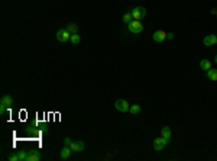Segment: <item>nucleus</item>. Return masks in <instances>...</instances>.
I'll return each mask as SVG.
<instances>
[{
	"instance_id": "obj_7",
	"label": "nucleus",
	"mask_w": 217,
	"mask_h": 161,
	"mask_svg": "<svg viewBox=\"0 0 217 161\" xmlns=\"http://www.w3.org/2000/svg\"><path fill=\"white\" fill-rule=\"evenodd\" d=\"M167 32L165 31H155L154 35H152V38H154L155 42H162V41H165L167 39Z\"/></svg>"
},
{
	"instance_id": "obj_18",
	"label": "nucleus",
	"mask_w": 217,
	"mask_h": 161,
	"mask_svg": "<svg viewBox=\"0 0 217 161\" xmlns=\"http://www.w3.org/2000/svg\"><path fill=\"white\" fill-rule=\"evenodd\" d=\"M122 19H123V22H125V23H130V22L133 21V16H132V13H125Z\"/></svg>"
},
{
	"instance_id": "obj_11",
	"label": "nucleus",
	"mask_w": 217,
	"mask_h": 161,
	"mask_svg": "<svg viewBox=\"0 0 217 161\" xmlns=\"http://www.w3.org/2000/svg\"><path fill=\"white\" fill-rule=\"evenodd\" d=\"M0 103L2 105H4L6 107H10L13 105V99L9 96V94H4V96H2V100H0Z\"/></svg>"
},
{
	"instance_id": "obj_1",
	"label": "nucleus",
	"mask_w": 217,
	"mask_h": 161,
	"mask_svg": "<svg viewBox=\"0 0 217 161\" xmlns=\"http://www.w3.org/2000/svg\"><path fill=\"white\" fill-rule=\"evenodd\" d=\"M114 109L119 110V112H122V113H126V112H129L130 105H129L127 100H125V99H119V100L114 102Z\"/></svg>"
},
{
	"instance_id": "obj_21",
	"label": "nucleus",
	"mask_w": 217,
	"mask_h": 161,
	"mask_svg": "<svg viewBox=\"0 0 217 161\" xmlns=\"http://www.w3.org/2000/svg\"><path fill=\"white\" fill-rule=\"evenodd\" d=\"M6 109H7V107L4 106V105H2V103H0V113L3 115V113H4V112H6Z\"/></svg>"
},
{
	"instance_id": "obj_16",
	"label": "nucleus",
	"mask_w": 217,
	"mask_h": 161,
	"mask_svg": "<svg viewBox=\"0 0 217 161\" xmlns=\"http://www.w3.org/2000/svg\"><path fill=\"white\" fill-rule=\"evenodd\" d=\"M65 29H67L71 35L72 34H78V28H77V25H75V23H68Z\"/></svg>"
},
{
	"instance_id": "obj_15",
	"label": "nucleus",
	"mask_w": 217,
	"mask_h": 161,
	"mask_svg": "<svg viewBox=\"0 0 217 161\" xmlns=\"http://www.w3.org/2000/svg\"><path fill=\"white\" fill-rule=\"evenodd\" d=\"M141 110H142L141 105H130L129 112H130L132 115H139V113H141Z\"/></svg>"
},
{
	"instance_id": "obj_12",
	"label": "nucleus",
	"mask_w": 217,
	"mask_h": 161,
	"mask_svg": "<svg viewBox=\"0 0 217 161\" xmlns=\"http://www.w3.org/2000/svg\"><path fill=\"white\" fill-rule=\"evenodd\" d=\"M171 128L169 126H164L162 129H161V136H164V138H167V140H171Z\"/></svg>"
},
{
	"instance_id": "obj_13",
	"label": "nucleus",
	"mask_w": 217,
	"mask_h": 161,
	"mask_svg": "<svg viewBox=\"0 0 217 161\" xmlns=\"http://www.w3.org/2000/svg\"><path fill=\"white\" fill-rule=\"evenodd\" d=\"M200 68L201 70H204V71H209L210 68H211V63H210L209 59H201L200 61Z\"/></svg>"
},
{
	"instance_id": "obj_3",
	"label": "nucleus",
	"mask_w": 217,
	"mask_h": 161,
	"mask_svg": "<svg viewBox=\"0 0 217 161\" xmlns=\"http://www.w3.org/2000/svg\"><path fill=\"white\" fill-rule=\"evenodd\" d=\"M132 16H133L135 21H141V19H143V17L146 16V9L143 7V6H138V7L132 9Z\"/></svg>"
},
{
	"instance_id": "obj_2",
	"label": "nucleus",
	"mask_w": 217,
	"mask_h": 161,
	"mask_svg": "<svg viewBox=\"0 0 217 161\" xmlns=\"http://www.w3.org/2000/svg\"><path fill=\"white\" fill-rule=\"evenodd\" d=\"M127 29H129V32H132V34H141L143 31V25L141 23V21H132L130 23H127Z\"/></svg>"
},
{
	"instance_id": "obj_10",
	"label": "nucleus",
	"mask_w": 217,
	"mask_h": 161,
	"mask_svg": "<svg viewBox=\"0 0 217 161\" xmlns=\"http://www.w3.org/2000/svg\"><path fill=\"white\" fill-rule=\"evenodd\" d=\"M71 153H72L71 147H68V145H64V148L61 149V153H59V157H61V160H67V158H70Z\"/></svg>"
},
{
	"instance_id": "obj_23",
	"label": "nucleus",
	"mask_w": 217,
	"mask_h": 161,
	"mask_svg": "<svg viewBox=\"0 0 217 161\" xmlns=\"http://www.w3.org/2000/svg\"><path fill=\"white\" fill-rule=\"evenodd\" d=\"M214 63L217 64V55H216V57H214Z\"/></svg>"
},
{
	"instance_id": "obj_17",
	"label": "nucleus",
	"mask_w": 217,
	"mask_h": 161,
	"mask_svg": "<svg viewBox=\"0 0 217 161\" xmlns=\"http://www.w3.org/2000/svg\"><path fill=\"white\" fill-rule=\"evenodd\" d=\"M80 41H81V36H80L78 34H72L71 38H70V42H71L72 45H77V44H80Z\"/></svg>"
},
{
	"instance_id": "obj_8",
	"label": "nucleus",
	"mask_w": 217,
	"mask_h": 161,
	"mask_svg": "<svg viewBox=\"0 0 217 161\" xmlns=\"http://www.w3.org/2000/svg\"><path fill=\"white\" fill-rule=\"evenodd\" d=\"M72 149V153H81V151H84V148H85V145H84L83 141H72V144L70 145Z\"/></svg>"
},
{
	"instance_id": "obj_5",
	"label": "nucleus",
	"mask_w": 217,
	"mask_h": 161,
	"mask_svg": "<svg viewBox=\"0 0 217 161\" xmlns=\"http://www.w3.org/2000/svg\"><path fill=\"white\" fill-rule=\"evenodd\" d=\"M168 142H169V140L164 138V136H161V138H156V140L154 141V149H155V151H162Z\"/></svg>"
},
{
	"instance_id": "obj_22",
	"label": "nucleus",
	"mask_w": 217,
	"mask_h": 161,
	"mask_svg": "<svg viewBox=\"0 0 217 161\" xmlns=\"http://www.w3.org/2000/svg\"><path fill=\"white\" fill-rule=\"evenodd\" d=\"M167 38H168V39H174V34H172V32H171V34H168V35H167Z\"/></svg>"
},
{
	"instance_id": "obj_4",
	"label": "nucleus",
	"mask_w": 217,
	"mask_h": 161,
	"mask_svg": "<svg viewBox=\"0 0 217 161\" xmlns=\"http://www.w3.org/2000/svg\"><path fill=\"white\" fill-rule=\"evenodd\" d=\"M55 36H57V39H58L59 42H67V41H70V38H71V34L64 28V29L57 31V35H55Z\"/></svg>"
},
{
	"instance_id": "obj_20",
	"label": "nucleus",
	"mask_w": 217,
	"mask_h": 161,
	"mask_svg": "<svg viewBox=\"0 0 217 161\" xmlns=\"http://www.w3.org/2000/svg\"><path fill=\"white\" fill-rule=\"evenodd\" d=\"M9 161H19V157H17L16 153H13L10 157H9Z\"/></svg>"
},
{
	"instance_id": "obj_6",
	"label": "nucleus",
	"mask_w": 217,
	"mask_h": 161,
	"mask_svg": "<svg viewBox=\"0 0 217 161\" xmlns=\"http://www.w3.org/2000/svg\"><path fill=\"white\" fill-rule=\"evenodd\" d=\"M39 160H41V151H38V149H30V151H28L25 161H39Z\"/></svg>"
},
{
	"instance_id": "obj_14",
	"label": "nucleus",
	"mask_w": 217,
	"mask_h": 161,
	"mask_svg": "<svg viewBox=\"0 0 217 161\" xmlns=\"http://www.w3.org/2000/svg\"><path fill=\"white\" fill-rule=\"evenodd\" d=\"M207 78L211 81H217V70L214 68H210L209 71H207Z\"/></svg>"
},
{
	"instance_id": "obj_19",
	"label": "nucleus",
	"mask_w": 217,
	"mask_h": 161,
	"mask_svg": "<svg viewBox=\"0 0 217 161\" xmlns=\"http://www.w3.org/2000/svg\"><path fill=\"white\" fill-rule=\"evenodd\" d=\"M71 144H72V140L70 136H65V138H64V145H68V147H70Z\"/></svg>"
},
{
	"instance_id": "obj_9",
	"label": "nucleus",
	"mask_w": 217,
	"mask_h": 161,
	"mask_svg": "<svg viewBox=\"0 0 217 161\" xmlns=\"http://www.w3.org/2000/svg\"><path fill=\"white\" fill-rule=\"evenodd\" d=\"M205 47H211V45H217V36L216 35H207L204 39H203Z\"/></svg>"
}]
</instances>
